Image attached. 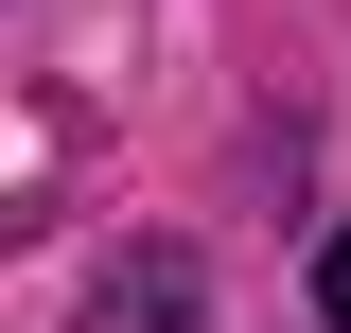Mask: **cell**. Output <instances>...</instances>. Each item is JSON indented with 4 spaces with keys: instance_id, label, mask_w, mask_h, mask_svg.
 Wrapping results in <instances>:
<instances>
[{
    "instance_id": "1",
    "label": "cell",
    "mask_w": 351,
    "mask_h": 333,
    "mask_svg": "<svg viewBox=\"0 0 351 333\" xmlns=\"http://www.w3.org/2000/svg\"><path fill=\"white\" fill-rule=\"evenodd\" d=\"M316 316L351 333V228H334V246H316Z\"/></svg>"
}]
</instances>
